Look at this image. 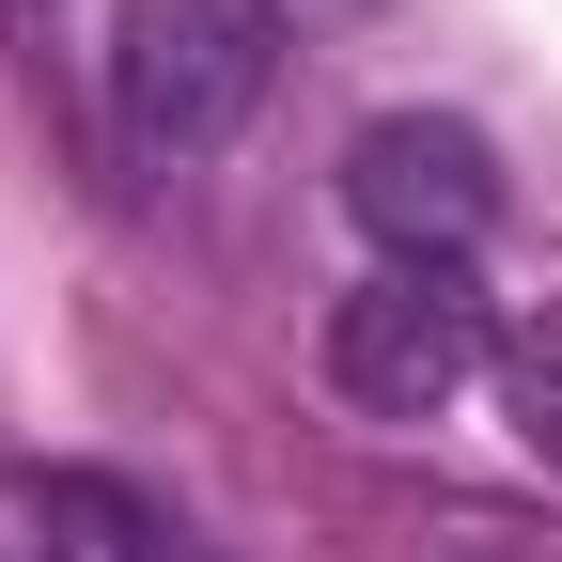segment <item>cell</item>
I'll return each instance as SVG.
<instances>
[{
    "label": "cell",
    "mask_w": 562,
    "mask_h": 562,
    "mask_svg": "<svg viewBox=\"0 0 562 562\" xmlns=\"http://www.w3.org/2000/svg\"><path fill=\"white\" fill-rule=\"evenodd\" d=\"M281 79L266 0H110V110L140 157H220Z\"/></svg>",
    "instance_id": "6da1fadb"
},
{
    "label": "cell",
    "mask_w": 562,
    "mask_h": 562,
    "mask_svg": "<svg viewBox=\"0 0 562 562\" xmlns=\"http://www.w3.org/2000/svg\"><path fill=\"white\" fill-rule=\"evenodd\" d=\"M484 360H501V328H484L469 266H375L360 297H328V391L375 422H438Z\"/></svg>",
    "instance_id": "7a4b0ae2"
},
{
    "label": "cell",
    "mask_w": 562,
    "mask_h": 562,
    "mask_svg": "<svg viewBox=\"0 0 562 562\" xmlns=\"http://www.w3.org/2000/svg\"><path fill=\"white\" fill-rule=\"evenodd\" d=\"M344 220H360L391 266H469L501 235V157H484V125L453 110H375L344 140Z\"/></svg>",
    "instance_id": "3957f363"
},
{
    "label": "cell",
    "mask_w": 562,
    "mask_h": 562,
    "mask_svg": "<svg viewBox=\"0 0 562 562\" xmlns=\"http://www.w3.org/2000/svg\"><path fill=\"white\" fill-rule=\"evenodd\" d=\"M501 406H516V438H531V453L562 469V297H547V313H531V328L501 344Z\"/></svg>",
    "instance_id": "277c9868"
}]
</instances>
